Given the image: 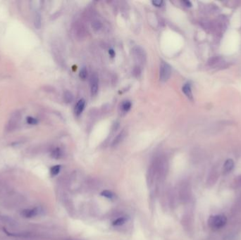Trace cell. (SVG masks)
Segmentation results:
<instances>
[{"label":"cell","mask_w":241,"mask_h":240,"mask_svg":"<svg viewBox=\"0 0 241 240\" xmlns=\"http://www.w3.org/2000/svg\"><path fill=\"white\" fill-rule=\"evenodd\" d=\"M134 56L136 60L140 63L142 64L145 61V53H144V50L141 47H136L134 49Z\"/></svg>","instance_id":"cell-5"},{"label":"cell","mask_w":241,"mask_h":240,"mask_svg":"<svg viewBox=\"0 0 241 240\" xmlns=\"http://www.w3.org/2000/svg\"><path fill=\"white\" fill-rule=\"evenodd\" d=\"M26 122H27L29 125H36V124H38V121L36 118H35L29 116L26 118Z\"/></svg>","instance_id":"cell-17"},{"label":"cell","mask_w":241,"mask_h":240,"mask_svg":"<svg viewBox=\"0 0 241 240\" xmlns=\"http://www.w3.org/2000/svg\"><path fill=\"white\" fill-rule=\"evenodd\" d=\"M87 76V70H86V68H85V67H83V68L80 70V71L79 77H80L82 80H85V79H86Z\"/></svg>","instance_id":"cell-16"},{"label":"cell","mask_w":241,"mask_h":240,"mask_svg":"<svg viewBox=\"0 0 241 240\" xmlns=\"http://www.w3.org/2000/svg\"><path fill=\"white\" fill-rule=\"evenodd\" d=\"M85 105V102L84 99H80L79 101L78 102V103L76 104V107H75V113L76 115H80L81 113H82L83 111L84 110Z\"/></svg>","instance_id":"cell-7"},{"label":"cell","mask_w":241,"mask_h":240,"mask_svg":"<svg viewBox=\"0 0 241 240\" xmlns=\"http://www.w3.org/2000/svg\"><path fill=\"white\" fill-rule=\"evenodd\" d=\"M60 170H61L60 165H54V166L52 167L51 169H50V173H51L52 176H55L57 174H59V173L60 172Z\"/></svg>","instance_id":"cell-10"},{"label":"cell","mask_w":241,"mask_h":240,"mask_svg":"<svg viewBox=\"0 0 241 240\" xmlns=\"http://www.w3.org/2000/svg\"><path fill=\"white\" fill-rule=\"evenodd\" d=\"M101 195L104 196L105 197L108 198H112L114 197V194L111 192V191L109 190H104L103 191L102 193H101Z\"/></svg>","instance_id":"cell-18"},{"label":"cell","mask_w":241,"mask_h":240,"mask_svg":"<svg viewBox=\"0 0 241 240\" xmlns=\"http://www.w3.org/2000/svg\"><path fill=\"white\" fill-rule=\"evenodd\" d=\"M152 4L157 7H161L163 4V1L161 0H154V1H152Z\"/></svg>","instance_id":"cell-20"},{"label":"cell","mask_w":241,"mask_h":240,"mask_svg":"<svg viewBox=\"0 0 241 240\" xmlns=\"http://www.w3.org/2000/svg\"><path fill=\"white\" fill-rule=\"evenodd\" d=\"M35 25L37 29H40L41 26V18L40 15L39 14H36L35 16Z\"/></svg>","instance_id":"cell-14"},{"label":"cell","mask_w":241,"mask_h":240,"mask_svg":"<svg viewBox=\"0 0 241 240\" xmlns=\"http://www.w3.org/2000/svg\"><path fill=\"white\" fill-rule=\"evenodd\" d=\"M39 213V209L38 208L24 209L22 211L21 215L25 218H31L36 216Z\"/></svg>","instance_id":"cell-4"},{"label":"cell","mask_w":241,"mask_h":240,"mask_svg":"<svg viewBox=\"0 0 241 240\" xmlns=\"http://www.w3.org/2000/svg\"><path fill=\"white\" fill-rule=\"evenodd\" d=\"M63 98H64L65 102H66V103H71V102L73 101V97L71 92H66L64 93V95H63Z\"/></svg>","instance_id":"cell-12"},{"label":"cell","mask_w":241,"mask_h":240,"mask_svg":"<svg viewBox=\"0 0 241 240\" xmlns=\"http://www.w3.org/2000/svg\"><path fill=\"white\" fill-rule=\"evenodd\" d=\"M125 136H126V132H125V131H122L121 132H120L119 135H117V137H116V138L114 139L113 142H112V146H114L119 145V144L121 142L123 139H124Z\"/></svg>","instance_id":"cell-9"},{"label":"cell","mask_w":241,"mask_h":240,"mask_svg":"<svg viewBox=\"0 0 241 240\" xmlns=\"http://www.w3.org/2000/svg\"><path fill=\"white\" fill-rule=\"evenodd\" d=\"M133 73H134V75H136V76L137 77L138 75L141 74V70H140V68L139 67H135V68L134 69V71H133Z\"/></svg>","instance_id":"cell-21"},{"label":"cell","mask_w":241,"mask_h":240,"mask_svg":"<svg viewBox=\"0 0 241 240\" xmlns=\"http://www.w3.org/2000/svg\"><path fill=\"white\" fill-rule=\"evenodd\" d=\"M226 217L222 214L212 215L208 220V225L214 230H218L223 228L226 225Z\"/></svg>","instance_id":"cell-1"},{"label":"cell","mask_w":241,"mask_h":240,"mask_svg":"<svg viewBox=\"0 0 241 240\" xmlns=\"http://www.w3.org/2000/svg\"><path fill=\"white\" fill-rule=\"evenodd\" d=\"M93 27L94 28V30H100L101 28H102V23H100V21H94L93 23Z\"/></svg>","instance_id":"cell-19"},{"label":"cell","mask_w":241,"mask_h":240,"mask_svg":"<svg viewBox=\"0 0 241 240\" xmlns=\"http://www.w3.org/2000/svg\"><path fill=\"white\" fill-rule=\"evenodd\" d=\"M131 103L130 101H125L124 102H123L121 104V108L124 112L128 111L131 109Z\"/></svg>","instance_id":"cell-11"},{"label":"cell","mask_w":241,"mask_h":240,"mask_svg":"<svg viewBox=\"0 0 241 240\" xmlns=\"http://www.w3.org/2000/svg\"><path fill=\"white\" fill-rule=\"evenodd\" d=\"M183 92L184 94L186 95V97L189 98L190 99H192V94L191 90V87H190V84H185V85L183 87Z\"/></svg>","instance_id":"cell-8"},{"label":"cell","mask_w":241,"mask_h":240,"mask_svg":"<svg viewBox=\"0 0 241 240\" xmlns=\"http://www.w3.org/2000/svg\"><path fill=\"white\" fill-rule=\"evenodd\" d=\"M109 55H110V56H111V57H114V56H115V52L114 51V49H109Z\"/></svg>","instance_id":"cell-22"},{"label":"cell","mask_w":241,"mask_h":240,"mask_svg":"<svg viewBox=\"0 0 241 240\" xmlns=\"http://www.w3.org/2000/svg\"><path fill=\"white\" fill-rule=\"evenodd\" d=\"M126 221V218H117V220H115L113 222V225L115 226H118V225H121L124 224L125 222Z\"/></svg>","instance_id":"cell-15"},{"label":"cell","mask_w":241,"mask_h":240,"mask_svg":"<svg viewBox=\"0 0 241 240\" xmlns=\"http://www.w3.org/2000/svg\"><path fill=\"white\" fill-rule=\"evenodd\" d=\"M234 167V162L232 159H227L224 163L223 168V171L224 173H229L233 170Z\"/></svg>","instance_id":"cell-6"},{"label":"cell","mask_w":241,"mask_h":240,"mask_svg":"<svg viewBox=\"0 0 241 240\" xmlns=\"http://www.w3.org/2000/svg\"><path fill=\"white\" fill-rule=\"evenodd\" d=\"M171 74V66L167 63L162 62L160 65V72H159V78L162 82H166L169 79Z\"/></svg>","instance_id":"cell-2"},{"label":"cell","mask_w":241,"mask_h":240,"mask_svg":"<svg viewBox=\"0 0 241 240\" xmlns=\"http://www.w3.org/2000/svg\"><path fill=\"white\" fill-rule=\"evenodd\" d=\"M98 87H99V78L96 73H94L92 75L90 80V89L91 95L95 96L97 95L98 92Z\"/></svg>","instance_id":"cell-3"},{"label":"cell","mask_w":241,"mask_h":240,"mask_svg":"<svg viewBox=\"0 0 241 240\" xmlns=\"http://www.w3.org/2000/svg\"><path fill=\"white\" fill-rule=\"evenodd\" d=\"M61 154H62V153H61V151L60 150V149H59V148H56V149H54V151L52 152V156L55 159L60 158Z\"/></svg>","instance_id":"cell-13"},{"label":"cell","mask_w":241,"mask_h":240,"mask_svg":"<svg viewBox=\"0 0 241 240\" xmlns=\"http://www.w3.org/2000/svg\"><path fill=\"white\" fill-rule=\"evenodd\" d=\"M183 3L185 4V6H188V7H190V6H192V4L190 3V2H188V1H183Z\"/></svg>","instance_id":"cell-23"}]
</instances>
